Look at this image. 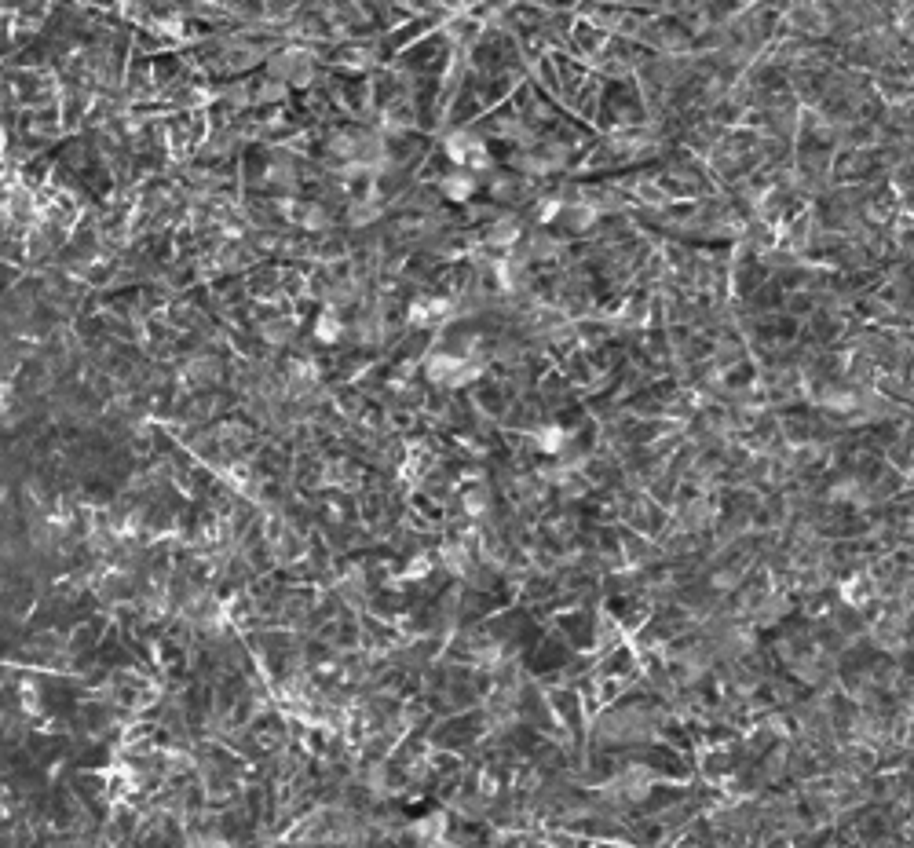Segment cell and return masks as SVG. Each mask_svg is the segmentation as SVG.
<instances>
[{"label":"cell","mask_w":914,"mask_h":848,"mask_svg":"<svg viewBox=\"0 0 914 848\" xmlns=\"http://www.w3.org/2000/svg\"><path fill=\"white\" fill-rule=\"evenodd\" d=\"M447 191L454 194L457 202H465L468 194H472V180H468V176H461V180H450V183H447Z\"/></svg>","instance_id":"2"},{"label":"cell","mask_w":914,"mask_h":848,"mask_svg":"<svg viewBox=\"0 0 914 848\" xmlns=\"http://www.w3.org/2000/svg\"><path fill=\"white\" fill-rule=\"evenodd\" d=\"M450 158H454L461 169H483V165H487V147L472 136H454L450 139Z\"/></svg>","instance_id":"1"}]
</instances>
